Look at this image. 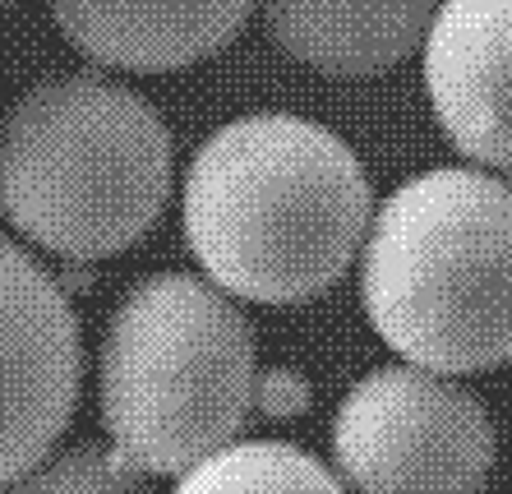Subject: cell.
Segmentation results:
<instances>
[{"label": "cell", "mask_w": 512, "mask_h": 494, "mask_svg": "<svg viewBox=\"0 0 512 494\" xmlns=\"http://www.w3.org/2000/svg\"><path fill=\"white\" fill-rule=\"evenodd\" d=\"M171 130L134 88L74 70L37 79L0 116V213L65 259H107L171 199Z\"/></svg>", "instance_id": "3957f363"}, {"label": "cell", "mask_w": 512, "mask_h": 494, "mask_svg": "<svg viewBox=\"0 0 512 494\" xmlns=\"http://www.w3.org/2000/svg\"><path fill=\"white\" fill-rule=\"evenodd\" d=\"M420 47L448 144L466 162L512 176V0H439Z\"/></svg>", "instance_id": "52a82bcc"}, {"label": "cell", "mask_w": 512, "mask_h": 494, "mask_svg": "<svg viewBox=\"0 0 512 494\" xmlns=\"http://www.w3.org/2000/svg\"><path fill=\"white\" fill-rule=\"evenodd\" d=\"M360 305L388 347L439 374L512 361V185L485 167H429L370 213Z\"/></svg>", "instance_id": "7a4b0ae2"}, {"label": "cell", "mask_w": 512, "mask_h": 494, "mask_svg": "<svg viewBox=\"0 0 512 494\" xmlns=\"http://www.w3.org/2000/svg\"><path fill=\"white\" fill-rule=\"evenodd\" d=\"M5 494H157L143 471L111 453V444H74L47 453L14 476Z\"/></svg>", "instance_id": "8fae6325"}, {"label": "cell", "mask_w": 512, "mask_h": 494, "mask_svg": "<svg viewBox=\"0 0 512 494\" xmlns=\"http://www.w3.org/2000/svg\"><path fill=\"white\" fill-rule=\"evenodd\" d=\"M259 0H47L51 24L107 70L167 74L236 42Z\"/></svg>", "instance_id": "ba28073f"}, {"label": "cell", "mask_w": 512, "mask_h": 494, "mask_svg": "<svg viewBox=\"0 0 512 494\" xmlns=\"http://www.w3.org/2000/svg\"><path fill=\"white\" fill-rule=\"evenodd\" d=\"M171 494H346L333 467L282 439H231L176 476Z\"/></svg>", "instance_id": "30bf717a"}, {"label": "cell", "mask_w": 512, "mask_h": 494, "mask_svg": "<svg viewBox=\"0 0 512 494\" xmlns=\"http://www.w3.org/2000/svg\"><path fill=\"white\" fill-rule=\"evenodd\" d=\"M84 379V342L60 282L0 236V490L65 434Z\"/></svg>", "instance_id": "8992f818"}, {"label": "cell", "mask_w": 512, "mask_h": 494, "mask_svg": "<svg viewBox=\"0 0 512 494\" xmlns=\"http://www.w3.org/2000/svg\"><path fill=\"white\" fill-rule=\"evenodd\" d=\"M328 448L346 494H485L494 421L457 374L402 361L346 388Z\"/></svg>", "instance_id": "5b68a950"}, {"label": "cell", "mask_w": 512, "mask_h": 494, "mask_svg": "<svg viewBox=\"0 0 512 494\" xmlns=\"http://www.w3.org/2000/svg\"><path fill=\"white\" fill-rule=\"evenodd\" d=\"M5 5H10V0H0V10H5Z\"/></svg>", "instance_id": "7c38bea8"}, {"label": "cell", "mask_w": 512, "mask_h": 494, "mask_svg": "<svg viewBox=\"0 0 512 494\" xmlns=\"http://www.w3.org/2000/svg\"><path fill=\"white\" fill-rule=\"evenodd\" d=\"M259 388L254 328L236 296L194 273L139 278L97 342V411L116 458L180 476L240 439Z\"/></svg>", "instance_id": "277c9868"}, {"label": "cell", "mask_w": 512, "mask_h": 494, "mask_svg": "<svg viewBox=\"0 0 512 494\" xmlns=\"http://www.w3.org/2000/svg\"><path fill=\"white\" fill-rule=\"evenodd\" d=\"M291 61L333 79H374L425 42L439 0H259Z\"/></svg>", "instance_id": "9c48e42d"}, {"label": "cell", "mask_w": 512, "mask_h": 494, "mask_svg": "<svg viewBox=\"0 0 512 494\" xmlns=\"http://www.w3.org/2000/svg\"><path fill=\"white\" fill-rule=\"evenodd\" d=\"M370 181L328 125L259 111L213 130L180 185V227L203 278L236 301H314L356 264Z\"/></svg>", "instance_id": "6da1fadb"}]
</instances>
